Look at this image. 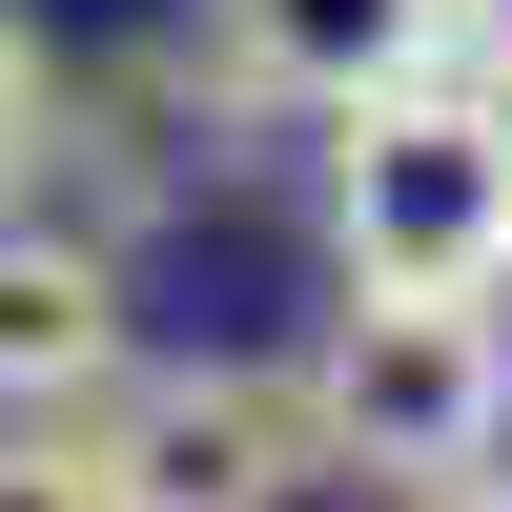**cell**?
Masks as SVG:
<instances>
[{
	"instance_id": "obj_1",
	"label": "cell",
	"mask_w": 512,
	"mask_h": 512,
	"mask_svg": "<svg viewBox=\"0 0 512 512\" xmlns=\"http://www.w3.org/2000/svg\"><path fill=\"white\" fill-rule=\"evenodd\" d=\"M328 144V267L349 287H431V308H492L512 287V103L472 62L390 82V103L308 123Z\"/></svg>"
},
{
	"instance_id": "obj_2",
	"label": "cell",
	"mask_w": 512,
	"mask_h": 512,
	"mask_svg": "<svg viewBox=\"0 0 512 512\" xmlns=\"http://www.w3.org/2000/svg\"><path fill=\"white\" fill-rule=\"evenodd\" d=\"M308 451L349 492H472L492 451H512V328L492 308H431V287H349V308L308 328Z\"/></svg>"
},
{
	"instance_id": "obj_3",
	"label": "cell",
	"mask_w": 512,
	"mask_h": 512,
	"mask_svg": "<svg viewBox=\"0 0 512 512\" xmlns=\"http://www.w3.org/2000/svg\"><path fill=\"white\" fill-rule=\"evenodd\" d=\"M82 451H103L123 512H287V492H328L308 390H287V369H246V349H205V369H123V390L82 410Z\"/></svg>"
},
{
	"instance_id": "obj_4",
	"label": "cell",
	"mask_w": 512,
	"mask_h": 512,
	"mask_svg": "<svg viewBox=\"0 0 512 512\" xmlns=\"http://www.w3.org/2000/svg\"><path fill=\"white\" fill-rule=\"evenodd\" d=\"M185 62L226 82V123H349L451 62V0H185Z\"/></svg>"
},
{
	"instance_id": "obj_5",
	"label": "cell",
	"mask_w": 512,
	"mask_h": 512,
	"mask_svg": "<svg viewBox=\"0 0 512 512\" xmlns=\"http://www.w3.org/2000/svg\"><path fill=\"white\" fill-rule=\"evenodd\" d=\"M123 369H144V328H123V246L0 205V431H62V410H103Z\"/></svg>"
},
{
	"instance_id": "obj_6",
	"label": "cell",
	"mask_w": 512,
	"mask_h": 512,
	"mask_svg": "<svg viewBox=\"0 0 512 512\" xmlns=\"http://www.w3.org/2000/svg\"><path fill=\"white\" fill-rule=\"evenodd\" d=\"M41 123H62V41H41L21 0H0V205L41 185Z\"/></svg>"
},
{
	"instance_id": "obj_7",
	"label": "cell",
	"mask_w": 512,
	"mask_h": 512,
	"mask_svg": "<svg viewBox=\"0 0 512 512\" xmlns=\"http://www.w3.org/2000/svg\"><path fill=\"white\" fill-rule=\"evenodd\" d=\"M0 512H123L103 451H82V410H62V431H0Z\"/></svg>"
},
{
	"instance_id": "obj_8",
	"label": "cell",
	"mask_w": 512,
	"mask_h": 512,
	"mask_svg": "<svg viewBox=\"0 0 512 512\" xmlns=\"http://www.w3.org/2000/svg\"><path fill=\"white\" fill-rule=\"evenodd\" d=\"M451 62H472L492 103H512V0H451Z\"/></svg>"
},
{
	"instance_id": "obj_9",
	"label": "cell",
	"mask_w": 512,
	"mask_h": 512,
	"mask_svg": "<svg viewBox=\"0 0 512 512\" xmlns=\"http://www.w3.org/2000/svg\"><path fill=\"white\" fill-rule=\"evenodd\" d=\"M410 512H512V472H472V492H410Z\"/></svg>"
}]
</instances>
